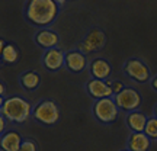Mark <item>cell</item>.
<instances>
[{"label": "cell", "mask_w": 157, "mask_h": 151, "mask_svg": "<svg viewBox=\"0 0 157 151\" xmlns=\"http://www.w3.org/2000/svg\"><path fill=\"white\" fill-rule=\"evenodd\" d=\"M57 5H58L60 7H61V6L64 5V0H58V2H57Z\"/></svg>", "instance_id": "cell-24"}, {"label": "cell", "mask_w": 157, "mask_h": 151, "mask_svg": "<svg viewBox=\"0 0 157 151\" xmlns=\"http://www.w3.org/2000/svg\"><path fill=\"white\" fill-rule=\"evenodd\" d=\"M121 151H129V150H128V148H125V150H121Z\"/></svg>", "instance_id": "cell-26"}, {"label": "cell", "mask_w": 157, "mask_h": 151, "mask_svg": "<svg viewBox=\"0 0 157 151\" xmlns=\"http://www.w3.org/2000/svg\"><path fill=\"white\" fill-rule=\"evenodd\" d=\"M0 112L10 123H23L31 118L34 106L22 96H9L2 100Z\"/></svg>", "instance_id": "cell-2"}, {"label": "cell", "mask_w": 157, "mask_h": 151, "mask_svg": "<svg viewBox=\"0 0 157 151\" xmlns=\"http://www.w3.org/2000/svg\"><path fill=\"white\" fill-rule=\"evenodd\" d=\"M87 67V58L78 50H71L66 52V68L71 73H82Z\"/></svg>", "instance_id": "cell-11"}, {"label": "cell", "mask_w": 157, "mask_h": 151, "mask_svg": "<svg viewBox=\"0 0 157 151\" xmlns=\"http://www.w3.org/2000/svg\"><path fill=\"white\" fill-rule=\"evenodd\" d=\"M34 41L38 47H41V48H44V51H47L57 48V45L60 42V36H58L57 32L47 28V29H39L38 32L35 34Z\"/></svg>", "instance_id": "cell-12"}, {"label": "cell", "mask_w": 157, "mask_h": 151, "mask_svg": "<svg viewBox=\"0 0 157 151\" xmlns=\"http://www.w3.org/2000/svg\"><path fill=\"white\" fill-rule=\"evenodd\" d=\"M113 99H115V103L119 108V111H124L127 113L140 111L141 95L138 93V90H135L134 87H125L119 95L113 96Z\"/></svg>", "instance_id": "cell-7"}, {"label": "cell", "mask_w": 157, "mask_h": 151, "mask_svg": "<svg viewBox=\"0 0 157 151\" xmlns=\"http://www.w3.org/2000/svg\"><path fill=\"white\" fill-rule=\"evenodd\" d=\"M0 97H2V100H5L6 99V86H5L3 81L0 83Z\"/></svg>", "instance_id": "cell-22"}, {"label": "cell", "mask_w": 157, "mask_h": 151, "mask_svg": "<svg viewBox=\"0 0 157 151\" xmlns=\"http://www.w3.org/2000/svg\"><path fill=\"white\" fill-rule=\"evenodd\" d=\"M6 119L5 116H0V132H2V135L6 132Z\"/></svg>", "instance_id": "cell-21"}, {"label": "cell", "mask_w": 157, "mask_h": 151, "mask_svg": "<svg viewBox=\"0 0 157 151\" xmlns=\"http://www.w3.org/2000/svg\"><path fill=\"white\" fill-rule=\"evenodd\" d=\"M147 121H148L147 115L144 112H141V111H135V112L127 113V119H125L127 126H128L132 132H144Z\"/></svg>", "instance_id": "cell-15"}, {"label": "cell", "mask_w": 157, "mask_h": 151, "mask_svg": "<svg viewBox=\"0 0 157 151\" xmlns=\"http://www.w3.org/2000/svg\"><path fill=\"white\" fill-rule=\"evenodd\" d=\"M19 151H38V145L34 140H23Z\"/></svg>", "instance_id": "cell-19"}, {"label": "cell", "mask_w": 157, "mask_h": 151, "mask_svg": "<svg viewBox=\"0 0 157 151\" xmlns=\"http://www.w3.org/2000/svg\"><path fill=\"white\" fill-rule=\"evenodd\" d=\"M92 112L99 122L112 123L113 121H117L118 115H119V108L117 106L113 97H108V99L96 100L92 106Z\"/></svg>", "instance_id": "cell-5"}, {"label": "cell", "mask_w": 157, "mask_h": 151, "mask_svg": "<svg viewBox=\"0 0 157 151\" xmlns=\"http://www.w3.org/2000/svg\"><path fill=\"white\" fill-rule=\"evenodd\" d=\"M32 116L36 122L44 125H56L60 121V108L54 100L44 99L34 106Z\"/></svg>", "instance_id": "cell-3"}, {"label": "cell", "mask_w": 157, "mask_h": 151, "mask_svg": "<svg viewBox=\"0 0 157 151\" xmlns=\"http://www.w3.org/2000/svg\"><path fill=\"white\" fill-rule=\"evenodd\" d=\"M151 147V138L144 132H131L127 141V148L129 151H148Z\"/></svg>", "instance_id": "cell-13"}, {"label": "cell", "mask_w": 157, "mask_h": 151, "mask_svg": "<svg viewBox=\"0 0 157 151\" xmlns=\"http://www.w3.org/2000/svg\"><path fill=\"white\" fill-rule=\"evenodd\" d=\"M122 70L124 74L135 83H147L148 80H151L150 68L140 58H128L124 62Z\"/></svg>", "instance_id": "cell-6"}, {"label": "cell", "mask_w": 157, "mask_h": 151, "mask_svg": "<svg viewBox=\"0 0 157 151\" xmlns=\"http://www.w3.org/2000/svg\"><path fill=\"white\" fill-rule=\"evenodd\" d=\"M109 86H111V89H112L113 96L119 95V93L125 89L124 83H122V81H119V80H111V81H109Z\"/></svg>", "instance_id": "cell-20"}, {"label": "cell", "mask_w": 157, "mask_h": 151, "mask_svg": "<svg viewBox=\"0 0 157 151\" xmlns=\"http://www.w3.org/2000/svg\"><path fill=\"white\" fill-rule=\"evenodd\" d=\"M58 12L60 6L54 0H31L25 5V17L41 29L50 26L57 19Z\"/></svg>", "instance_id": "cell-1"}, {"label": "cell", "mask_w": 157, "mask_h": 151, "mask_svg": "<svg viewBox=\"0 0 157 151\" xmlns=\"http://www.w3.org/2000/svg\"><path fill=\"white\" fill-rule=\"evenodd\" d=\"M22 135L19 134L17 131H7L2 135L0 140V145L3 151H19L21 145H22Z\"/></svg>", "instance_id": "cell-14"}, {"label": "cell", "mask_w": 157, "mask_h": 151, "mask_svg": "<svg viewBox=\"0 0 157 151\" xmlns=\"http://www.w3.org/2000/svg\"><path fill=\"white\" fill-rule=\"evenodd\" d=\"M0 52H2V60L6 64H15L19 60V50H17L16 45L12 44V42L6 44L2 39L0 41Z\"/></svg>", "instance_id": "cell-16"}, {"label": "cell", "mask_w": 157, "mask_h": 151, "mask_svg": "<svg viewBox=\"0 0 157 151\" xmlns=\"http://www.w3.org/2000/svg\"><path fill=\"white\" fill-rule=\"evenodd\" d=\"M86 90L89 93L90 97H93L95 100H101V99H108L112 97V89L109 86V81H103V80H96V78H90L87 84H86Z\"/></svg>", "instance_id": "cell-9"}, {"label": "cell", "mask_w": 157, "mask_h": 151, "mask_svg": "<svg viewBox=\"0 0 157 151\" xmlns=\"http://www.w3.org/2000/svg\"><path fill=\"white\" fill-rule=\"evenodd\" d=\"M106 45V35L99 28H92L87 34L83 36V39L78 42L77 50L83 52L84 55L87 54H95Z\"/></svg>", "instance_id": "cell-4"}, {"label": "cell", "mask_w": 157, "mask_h": 151, "mask_svg": "<svg viewBox=\"0 0 157 151\" xmlns=\"http://www.w3.org/2000/svg\"><path fill=\"white\" fill-rule=\"evenodd\" d=\"M19 83L25 90L34 92V90L38 89L39 84H41V77L35 71H25V73L19 76Z\"/></svg>", "instance_id": "cell-17"}, {"label": "cell", "mask_w": 157, "mask_h": 151, "mask_svg": "<svg viewBox=\"0 0 157 151\" xmlns=\"http://www.w3.org/2000/svg\"><path fill=\"white\" fill-rule=\"evenodd\" d=\"M150 84H151V87L157 92V76H154V77L150 80Z\"/></svg>", "instance_id": "cell-23"}, {"label": "cell", "mask_w": 157, "mask_h": 151, "mask_svg": "<svg viewBox=\"0 0 157 151\" xmlns=\"http://www.w3.org/2000/svg\"><path fill=\"white\" fill-rule=\"evenodd\" d=\"M42 67L48 71H58L63 67H66V52L61 51L60 48H52L47 50L42 54L41 58Z\"/></svg>", "instance_id": "cell-8"}, {"label": "cell", "mask_w": 157, "mask_h": 151, "mask_svg": "<svg viewBox=\"0 0 157 151\" xmlns=\"http://www.w3.org/2000/svg\"><path fill=\"white\" fill-rule=\"evenodd\" d=\"M154 116L157 118V105H156V108H154Z\"/></svg>", "instance_id": "cell-25"}, {"label": "cell", "mask_w": 157, "mask_h": 151, "mask_svg": "<svg viewBox=\"0 0 157 151\" xmlns=\"http://www.w3.org/2000/svg\"><path fill=\"white\" fill-rule=\"evenodd\" d=\"M89 73L92 76V78L108 81V78L112 74V67H111V64H109L106 58L99 57V58L92 60V62L89 64Z\"/></svg>", "instance_id": "cell-10"}, {"label": "cell", "mask_w": 157, "mask_h": 151, "mask_svg": "<svg viewBox=\"0 0 157 151\" xmlns=\"http://www.w3.org/2000/svg\"><path fill=\"white\" fill-rule=\"evenodd\" d=\"M144 134L147 137H150L151 140H157V118H148L146 125V129H144Z\"/></svg>", "instance_id": "cell-18"}]
</instances>
